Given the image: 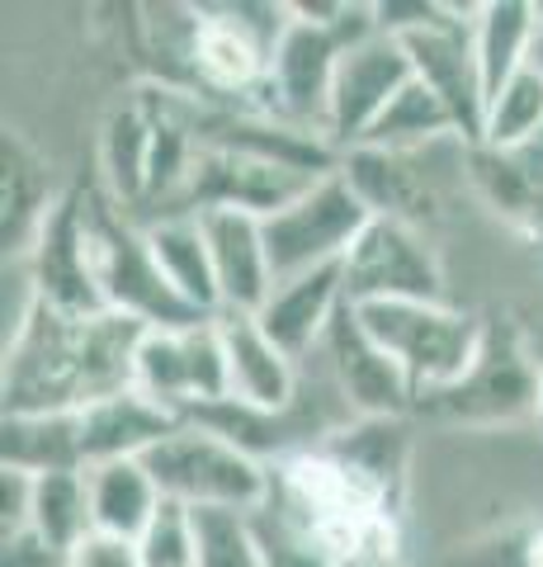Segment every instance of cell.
Segmentation results:
<instances>
[{"mask_svg":"<svg viewBox=\"0 0 543 567\" xmlns=\"http://www.w3.org/2000/svg\"><path fill=\"white\" fill-rule=\"evenodd\" d=\"M62 194L48 189V171L14 133H6V256H29Z\"/></svg>","mask_w":543,"mask_h":567,"instance_id":"obj_25","label":"cell"},{"mask_svg":"<svg viewBox=\"0 0 543 567\" xmlns=\"http://www.w3.org/2000/svg\"><path fill=\"white\" fill-rule=\"evenodd\" d=\"M33 275H39V293L43 303L66 308V312H100V293L91 284L81 256V199L76 194H62L58 208L48 213L39 241H33Z\"/></svg>","mask_w":543,"mask_h":567,"instance_id":"obj_19","label":"cell"},{"mask_svg":"<svg viewBox=\"0 0 543 567\" xmlns=\"http://www.w3.org/2000/svg\"><path fill=\"white\" fill-rule=\"evenodd\" d=\"M539 24H543V6H524V0H487L482 6L478 24H472V58H478L482 71L487 104L530 66Z\"/></svg>","mask_w":543,"mask_h":567,"instance_id":"obj_21","label":"cell"},{"mask_svg":"<svg viewBox=\"0 0 543 567\" xmlns=\"http://www.w3.org/2000/svg\"><path fill=\"white\" fill-rule=\"evenodd\" d=\"M459 142V128H453V114L445 110V100L430 91L426 81H411L401 91L388 114H383L369 137L359 147H383V152H430L435 142Z\"/></svg>","mask_w":543,"mask_h":567,"instance_id":"obj_26","label":"cell"},{"mask_svg":"<svg viewBox=\"0 0 543 567\" xmlns=\"http://www.w3.org/2000/svg\"><path fill=\"white\" fill-rule=\"evenodd\" d=\"M143 464L156 477L161 496L189 511L218 506V511H247L251 516V511L270 502V487H274L270 464H260V458L237 450L232 440H222L199 421H180Z\"/></svg>","mask_w":543,"mask_h":567,"instance_id":"obj_4","label":"cell"},{"mask_svg":"<svg viewBox=\"0 0 543 567\" xmlns=\"http://www.w3.org/2000/svg\"><path fill=\"white\" fill-rule=\"evenodd\" d=\"M0 567H72V558L62 548H52L39 529H14V535L0 539Z\"/></svg>","mask_w":543,"mask_h":567,"instance_id":"obj_32","label":"cell"},{"mask_svg":"<svg viewBox=\"0 0 543 567\" xmlns=\"http://www.w3.org/2000/svg\"><path fill=\"white\" fill-rule=\"evenodd\" d=\"M411 81H416V66L407 58V48H401V39H393V33L374 29L369 39L349 43L341 52L336 81H331V95H326L322 137L341 156L355 152Z\"/></svg>","mask_w":543,"mask_h":567,"instance_id":"obj_9","label":"cell"},{"mask_svg":"<svg viewBox=\"0 0 543 567\" xmlns=\"http://www.w3.org/2000/svg\"><path fill=\"white\" fill-rule=\"evenodd\" d=\"M0 468L29 477L85 468L76 412H10L0 425Z\"/></svg>","mask_w":543,"mask_h":567,"instance_id":"obj_22","label":"cell"},{"mask_svg":"<svg viewBox=\"0 0 543 567\" xmlns=\"http://www.w3.org/2000/svg\"><path fill=\"white\" fill-rule=\"evenodd\" d=\"M530 62L543 71V24H539V33H534V52H530Z\"/></svg>","mask_w":543,"mask_h":567,"instance_id":"obj_35","label":"cell"},{"mask_svg":"<svg viewBox=\"0 0 543 567\" xmlns=\"http://www.w3.org/2000/svg\"><path fill=\"white\" fill-rule=\"evenodd\" d=\"M33 483L39 477H29V473H14L6 468V535H14V529H29V516H33Z\"/></svg>","mask_w":543,"mask_h":567,"instance_id":"obj_33","label":"cell"},{"mask_svg":"<svg viewBox=\"0 0 543 567\" xmlns=\"http://www.w3.org/2000/svg\"><path fill=\"white\" fill-rule=\"evenodd\" d=\"M482 6H440L435 20L401 29L393 39H401L407 58L416 66V81H426L435 95L445 100V110L453 114L463 147H478L487 128V95H482V71L472 58V24H478Z\"/></svg>","mask_w":543,"mask_h":567,"instance_id":"obj_7","label":"cell"},{"mask_svg":"<svg viewBox=\"0 0 543 567\" xmlns=\"http://www.w3.org/2000/svg\"><path fill=\"white\" fill-rule=\"evenodd\" d=\"M317 360L326 364V374L336 379L345 406L359 421L407 416L416 406V393H411L407 374H401V369L393 364V354L359 327V317H355V308H349V303L341 308L336 322H331Z\"/></svg>","mask_w":543,"mask_h":567,"instance_id":"obj_11","label":"cell"},{"mask_svg":"<svg viewBox=\"0 0 543 567\" xmlns=\"http://www.w3.org/2000/svg\"><path fill=\"white\" fill-rule=\"evenodd\" d=\"M539 383H543V364L530 360L524 350L515 346H501L487 336V350L478 369L459 383L449 388L440 398H426L416 406H430V412H440L449 421H520V416H539Z\"/></svg>","mask_w":543,"mask_h":567,"instance_id":"obj_12","label":"cell"},{"mask_svg":"<svg viewBox=\"0 0 543 567\" xmlns=\"http://www.w3.org/2000/svg\"><path fill=\"white\" fill-rule=\"evenodd\" d=\"M463 181L524 237H543V137L530 147H463Z\"/></svg>","mask_w":543,"mask_h":567,"instance_id":"obj_15","label":"cell"},{"mask_svg":"<svg viewBox=\"0 0 543 567\" xmlns=\"http://www.w3.org/2000/svg\"><path fill=\"white\" fill-rule=\"evenodd\" d=\"M227 374H232V402L260 406V412H289L303 388V364L279 350L255 312H218Z\"/></svg>","mask_w":543,"mask_h":567,"instance_id":"obj_17","label":"cell"},{"mask_svg":"<svg viewBox=\"0 0 543 567\" xmlns=\"http://www.w3.org/2000/svg\"><path fill=\"white\" fill-rule=\"evenodd\" d=\"M345 303H449L426 237L407 223L374 218L345 256Z\"/></svg>","mask_w":543,"mask_h":567,"instance_id":"obj_10","label":"cell"},{"mask_svg":"<svg viewBox=\"0 0 543 567\" xmlns=\"http://www.w3.org/2000/svg\"><path fill=\"white\" fill-rule=\"evenodd\" d=\"M147 241H152L156 270L170 284V293L180 298L189 312L218 317L222 293H218V275H213V256H208L199 213H170V218L147 223Z\"/></svg>","mask_w":543,"mask_h":567,"instance_id":"obj_20","label":"cell"},{"mask_svg":"<svg viewBox=\"0 0 543 567\" xmlns=\"http://www.w3.org/2000/svg\"><path fill=\"white\" fill-rule=\"evenodd\" d=\"M72 567H143V554H137V539H118V535H104V529H91V535L72 548Z\"/></svg>","mask_w":543,"mask_h":567,"instance_id":"obj_31","label":"cell"},{"mask_svg":"<svg viewBox=\"0 0 543 567\" xmlns=\"http://www.w3.org/2000/svg\"><path fill=\"white\" fill-rule=\"evenodd\" d=\"M520 567H543V529L530 535V544L520 548Z\"/></svg>","mask_w":543,"mask_h":567,"instance_id":"obj_34","label":"cell"},{"mask_svg":"<svg viewBox=\"0 0 543 567\" xmlns=\"http://www.w3.org/2000/svg\"><path fill=\"white\" fill-rule=\"evenodd\" d=\"M426 152H383V147H355L341 156V175L364 199L374 218H393L407 227H426L445 213V194L435 175L420 166Z\"/></svg>","mask_w":543,"mask_h":567,"instance_id":"obj_13","label":"cell"},{"mask_svg":"<svg viewBox=\"0 0 543 567\" xmlns=\"http://www.w3.org/2000/svg\"><path fill=\"white\" fill-rule=\"evenodd\" d=\"M195 14L199 100H255L270 76L274 43L289 29V6H195Z\"/></svg>","mask_w":543,"mask_h":567,"instance_id":"obj_6","label":"cell"},{"mask_svg":"<svg viewBox=\"0 0 543 567\" xmlns=\"http://www.w3.org/2000/svg\"><path fill=\"white\" fill-rule=\"evenodd\" d=\"M85 483H91L95 529L118 535V539H137L152 525L156 511H161V502H166L143 458H118V464L85 468Z\"/></svg>","mask_w":543,"mask_h":567,"instance_id":"obj_23","label":"cell"},{"mask_svg":"<svg viewBox=\"0 0 543 567\" xmlns=\"http://www.w3.org/2000/svg\"><path fill=\"white\" fill-rule=\"evenodd\" d=\"M208 256H213L222 312H260L274 293L270 251H265V223L247 208H203L199 213Z\"/></svg>","mask_w":543,"mask_h":567,"instance_id":"obj_14","label":"cell"},{"mask_svg":"<svg viewBox=\"0 0 543 567\" xmlns=\"http://www.w3.org/2000/svg\"><path fill=\"white\" fill-rule=\"evenodd\" d=\"M341 308H345V260L274 284V293L265 298V308L255 317H260V327H265L270 341L284 350L289 360L303 364L322 350Z\"/></svg>","mask_w":543,"mask_h":567,"instance_id":"obj_16","label":"cell"},{"mask_svg":"<svg viewBox=\"0 0 543 567\" xmlns=\"http://www.w3.org/2000/svg\"><path fill=\"white\" fill-rule=\"evenodd\" d=\"M543 137V71L530 62L505 91L487 104V147H530Z\"/></svg>","mask_w":543,"mask_h":567,"instance_id":"obj_28","label":"cell"},{"mask_svg":"<svg viewBox=\"0 0 543 567\" xmlns=\"http://www.w3.org/2000/svg\"><path fill=\"white\" fill-rule=\"evenodd\" d=\"M29 529L62 548L72 558V548L95 529V511H91V483H85V468H66V473H48L33 483V516Z\"/></svg>","mask_w":543,"mask_h":567,"instance_id":"obj_27","label":"cell"},{"mask_svg":"<svg viewBox=\"0 0 543 567\" xmlns=\"http://www.w3.org/2000/svg\"><path fill=\"white\" fill-rule=\"evenodd\" d=\"M260 223H265L270 275L274 284H284L307 270H322V265H341L359 233L374 223V213L364 208V199L349 189L341 171H331L307 194H297L293 204Z\"/></svg>","mask_w":543,"mask_h":567,"instance_id":"obj_5","label":"cell"},{"mask_svg":"<svg viewBox=\"0 0 543 567\" xmlns=\"http://www.w3.org/2000/svg\"><path fill=\"white\" fill-rule=\"evenodd\" d=\"M195 539L199 567H265L247 511H195Z\"/></svg>","mask_w":543,"mask_h":567,"instance_id":"obj_29","label":"cell"},{"mask_svg":"<svg viewBox=\"0 0 543 567\" xmlns=\"http://www.w3.org/2000/svg\"><path fill=\"white\" fill-rule=\"evenodd\" d=\"M137 554H143V567H199L195 511L166 496L152 525L137 535Z\"/></svg>","mask_w":543,"mask_h":567,"instance_id":"obj_30","label":"cell"},{"mask_svg":"<svg viewBox=\"0 0 543 567\" xmlns=\"http://www.w3.org/2000/svg\"><path fill=\"white\" fill-rule=\"evenodd\" d=\"M349 308H355L359 327L407 374L416 402L459 388L478 369L487 336H492L472 312H459L449 303H349Z\"/></svg>","mask_w":543,"mask_h":567,"instance_id":"obj_3","label":"cell"},{"mask_svg":"<svg viewBox=\"0 0 543 567\" xmlns=\"http://www.w3.org/2000/svg\"><path fill=\"white\" fill-rule=\"evenodd\" d=\"M152 327L124 312H66L39 303L29 327L6 346V393L10 412H85L137 379V346Z\"/></svg>","mask_w":543,"mask_h":567,"instance_id":"obj_1","label":"cell"},{"mask_svg":"<svg viewBox=\"0 0 543 567\" xmlns=\"http://www.w3.org/2000/svg\"><path fill=\"white\" fill-rule=\"evenodd\" d=\"M81 199V256L100 303L109 312L137 317L147 327H195L208 317L189 312L180 298L170 293L166 275L156 270L147 227L133 213L118 208L104 189H76Z\"/></svg>","mask_w":543,"mask_h":567,"instance_id":"obj_2","label":"cell"},{"mask_svg":"<svg viewBox=\"0 0 543 567\" xmlns=\"http://www.w3.org/2000/svg\"><path fill=\"white\" fill-rule=\"evenodd\" d=\"M185 416L147 398L143 388L114 393L95 406L76 412L81 425V464L100 468V464H118V458H147L161 440L180 425Z\"/></svg>","mask_w":543,"mask_h":567,"instance_id":"obj_18","label":"cell"},{"mask_svg":"<svg viewBox=\"0 0 543 567\" xmlns=\"http://www.w3.org/2000/svg\"><path fill=\"white\" fill-rule=\"evenodd\" d=\"M147 398L170 412H195L232 398V374H227V346L218 317L195 327H152L137 346V379Z\"/></svg>","mask_w":543,"mask_h":567,"instance_id":"obj_8","label":"cell"},{"mask_svg":"<svg viewBox=\"0 0 543 567\" xmlns=\"http://www.w3.org/2000/svg\"><path fill=\"white\" fill-rule=\"evenodd\" d=\"M100 162H104V194L137 218V208L147 204V171H152V110L143 95L109 118L100 142Z\"/></svg>","mask_w":543,"mask_h":567,"instance_id":"obj_24","label":"cell"},{"mask_svg":"<svg viewBox=\"0 0 543 567\" xmlns=\"http://www.w3.org/2000/svg\"><path fill=\"white\" fill-rule=\"evenodd\" d=\"M539 425H543V383H539V416H534Z\"/></svg>","mask_w":543,"mask_h":567,"instance_id":"obj_36","label":"cell"}]
</instances>
